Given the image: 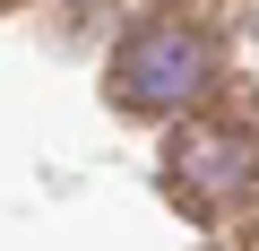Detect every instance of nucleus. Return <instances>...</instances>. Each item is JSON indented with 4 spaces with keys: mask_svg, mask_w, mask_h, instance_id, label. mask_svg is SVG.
Masks as SVG:
<instances>
[{
    "mask_svg": "<svg viewBox=\"0 0 259 251\" xmlns=\"http://www.w3.org/2000/svg\"><path fill=\"white\" fill-rule=\"evenodd\" d=\"M207 69H216V61H207V35L156 18V26H130V35H121V52H112V95H121L130 113H182V104L207 95Z\"/></svg>",
    "mask_w": 259,
    "mask_h": 251,
    "instance_id": "f257e3e1",
    "label": "nucleus"
},
{
    "mask_svg": "<svg viewBox=\"0 0 259 251\" xmlns=\"http://www.w3.org/2000/svg\"><path fill=\"white\" fill-rule=\"evenodd\" d=\"M259 173V139L225 130V121H190V130L173 139V182L199 191V199H225V191H250Z\"/></svg>",
    "mask_w": 259,
    "mask_h": 251,
    "instance_id": "f03ea898",
    "label": "nucleus"
}]
</instances>
